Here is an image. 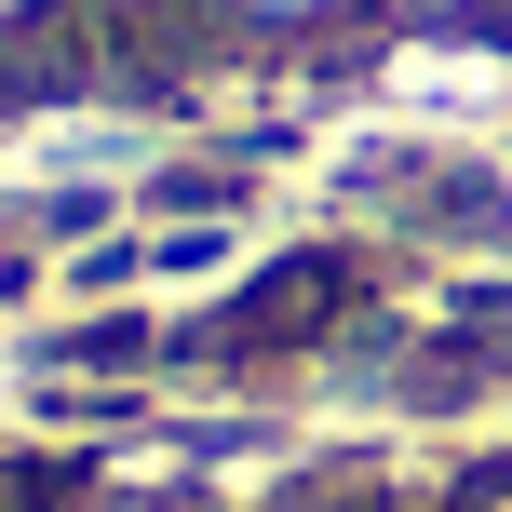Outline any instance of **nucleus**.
<instances>
[{
  "label": "nucleus",
  "instance_id": "nucleus-1",
  "mask_svg": "<svg viewBox=\"0 0 512 512\" xmlns=\"http://www.w3.org/2000/svg\"><path fill=\"white\" fill-rule=\"evenodd\" d=\"M351 0H216V27H243V41H283V27H337Z\"/></svg>",
  "mask_w": 512,
  "mask_h": 512
},
{
  "label": "nucleus",
  "instance_id": "nucleus-2",
  "mask_svg": "<svg viewBox=\"0 0 512 512\" xmlns=\"http://www.w3.org/2000/svg\"><path fill=\"white\" fill-rule=\"evenodd\" d=\"M41 27H54V0H0V54H14V41H41Z\"/></svg>",
  "mask_w": 512,
  "mask_h": 512
},
{
  "label": "nucleus",
  "instance_id": "nucleus-3",
  "mask_svg": "<svg viewBox=\"0 0 512 512\" xmlns=\"http://www.w3.org/2000/svg\"><path fill=\"white\" fill-rule=\"evenodd\" d=\"M378 14H418V27H445V14H459V0H378Z\"/></svg>",
  "mask_w": 512,
  "mask_h": 512
},
{
  "label": "nucleus",
  "instance_id": "nucleus-4",
  "mask_svg": "<svg viewBox=\"0 0 512 512\" xmlns=\"http://www.w3.org/2000/svg\"><path fill=\"white\" fill-rule=\"evenodd\" d=\"M108 14H135V0H108Z\"/></svg>",
  "mask_w": 512,
  "mask_h": 512
}]
</instances>
